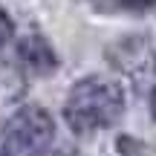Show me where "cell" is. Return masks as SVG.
<instances>
[{
    "label": "cell",
    "mask_w": 156,
    "mask_h": 156,
    "mask_svg": "<svg viewBox=\"0 0 156 156\" xmlns=\"http://www.w3.org/2000/svg\"><path fill=\"white\" fill-rule=\"evenodd\" d=\"M113 6H124V9H145V6H153L156 0H110Z\"/></svg>",
    "instance_id": "cell-5"
},
{
    "label": "cell",
    "mask_w": 156,
    "mask_h": 156,
    "mask_svg": "<svg viewBox=\"0 0 156 156\" xmlns=\"http://www.w3.org/2000/svg\"><path fill=\"white\" fill-rule=\"evenodd\" d=\"M0 156H3V151H0Z\"/></svg>",
    "instance_id": "cell-7"
},
{
    "label": "cell",
    "mask_w": 156,
    "mask_h": 156,
    "mask_svg": "<svg viewBox=\"0 0 156 156\" xmlns=\"http://www.w3.org/2000/svg\"><path fill=\"white\" fill-rule=\"evenodd\" d=\"M124 116V90L110 75H84L64 101V122L75 136H95Z\"/></svg>",
    "instance_id": "cell-1"
},
{
    "label": "cell",
    "mask_w": 156,
    "mask_h": 156,
    "mask_svg": "<svg viewBox=\"0 0 156 156\" xmlns=\"http://www.w3.org/2000/svg\"><path fill=\"white\" fill-rule=\"evenodd\" d=\"M12 38H15V23H12V17L6 15L3 9H0V52H3V46L9 44Z\"/></svg>",
    "instance_id": "cell-4"
},
{
    "label": "cell",
    "mask_w": 156,
    "mask_h": 156,
    "mask_svg": "<svg viewBox=\"0 0 156 156\" xmlns=\"http://www.w3.org/2000/svg\"><path fill=\"white\" fill-rule=\"evenodd\" d=\"M55 142V122L38 104H23L9 116L0 133L3 156H46Z\"/></svg>",
    "instance_id": "cell-2"
},
{
    "label": "cell",
    "mask_w": 156,
    "mask_h": 156,
    "mask_svg": "<svg viewBox=\"0 0 156 156\" xmlns=\"http://www.w3.org/2000/svg\"><path fill=\"white\" fill-rule=\"evenodd\" d=\"M151 116H153V122H156V87H153V93H151Z\"/></svg>",
    "instance_id": "cell-6"
},
{
    "label": "cell",
    "mask_w": 156,
    "mask_h": 156,
    "mask_svg": "<svg viewBox=\"0 0 156 156\" xmlns=\"http://www.w3.org/2000/svg\"><path fill=\"white\" fill-rule=\"evenodd\" d=\"M17 61L29 75H52L58 69V55L44 35H26L17 44Z\"/></svg>",
    "instance_id": "cell-3"
}]
</instances>
